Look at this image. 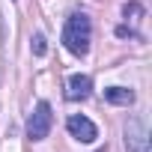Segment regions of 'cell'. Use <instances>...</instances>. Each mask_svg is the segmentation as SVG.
<instances>
[{"label": "cell", "instance_id": "cell-1", "mask_svg": "<svg viewBox=\"0 0 152 152\" xmlns=\"http://www.w3.org/2000/svg\"><path fill=\"white\" fill-rule=\"evenodd\" d=\"M90 39H93V24L84 12H75L66 18V27H63V42L66 48L75 54V57H84L90 51Z\"/></svg>", "mask_w": 152, "mask_h": 152}, {"label": "cell", "instance_id": "cell-2", "mask_svg": "<svg viewBox=\"0 0 152 152\" xmlns=\"http://www.w3.org/2000/svg\"><path fill=\"white\" fill-rule=\"evenodd\" d=\"M51 125H54L51 104H48V102H39V104L33 107L30 119H27V137H30V140H45L48 131H51Z\"/></svg>", "mask_w": 152, "mask_h": 152}, {"label": "cell", "instance_id": "cell-3", "mask_svg": "<svg viewBox=\"0 0 152 152\" xmlns=\"http://www.w3.org/2000/svg\"><path fill=\"white\" fill-rule=\"evenodd\" d=\"M125 149L128 152H149V131L143 125V119L131 116L125 122Z\"/></svg>", "mask_w": 152, "mask_h": 152}, {"label": "cell", "instance_id": "cell-4", "mask_svg": "<svg viewBox=\"0 0 152 152\" xmlns=\"http://www.w3.org/2000/svg\"><path fill=\"white\" fill-rule=\"evenodd\" d=\"M66 128H69V134L75 137V140H81V143H93L96 137H99V128L87 119V116H69V122H66Z\"/></svg>", "mask_w": 152, "mask_h": 152}, {"label": "cell", "instance_id": "cell-5", "mask_svg": "<svg viewBox=\"0 0 152 152\" xmlns=\"http://www.w3.org/2000/svg\"><path fill=\"white\" fill-rule=\"evenodd\" d=\"M90 93H93V78L90 75H72L69 78V90H66L69 102H84V99H90Z\"/></svg>", "mask_w": 152, "mask_h": 152}, {"label": "cell", "instance_id": "cell-6", "mask_svg": "<svg viewBox=\"0 0 152 152\" xmlns=\"http://www.w3.org/2000/svg\"><path fill=\"white\" fill-rule=\"evenodd\" d=\"M104 99H107L110 104H131V102H134V93L125 90V87H107V90H104Z\"/></svg>", "mask_w": 152, "mask_h": 152}, {"label": "cell", "instance_id": "cell-7", "mask_svg": "<svg viewBox=\"0 0 152 152\" xmlns=\"http://www.w3.org/2000/svg\"><path fill=\"white\" fill-rule=\"evenodd\" d=\"M30 48H33V54H36V57H45V51H48L45 36H42V33H36V36H33V42H30Z\"/></svg>", "mask_w": 152, "mask_h": 152}]
</instances>
